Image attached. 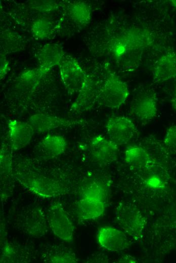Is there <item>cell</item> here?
I'll return each instance as SVG.
<instances>
[{
	"label": "cell",
	"instance_id": "20",
	"mask_svg": "<svg viewBox=\"0 0 176 263\" xmlns=\"http://www.w3.org/2000/svg\"><path fill=\"white\" fill-rule=\"evenodd\" d=\"M53 26L49 21L40 19L33 22L32 32L34 37L39 39H47L53 33Z\"/></svg>",
	"mask_w": 176,
	"mask_h": 263
},
{
	"label": "cell",
	"instance_id": "22",
	"mask_svg": "<svg viewBox=\"0 0 176 263\" xmlns=\"http://www.w3.org/2000/svg\"><path fill=\"white\" fill-rule=\"evenodd\" d=\"M163 143L168 150L176 153V125L171 126L167 129Z\"/></svg>",
	"mask_w": 176,
	"mask_h": 263
},
{
	"label": "cell",
	"instance_id": "8",
	"mask_svg": "<svg viewBox=\"0 0 176 263\" xmlns=\"http://www.w3.org/2000/svg\"><path fill=\"white\" fill-rule=\"evenodd\" d=\"M89 146L93 157L99 162L107 164L117 159V145L103 136L93 138L90 140Z\"/></svg>",
	"mask_w": 176,
	"mask_h": 263
},
{
	"label": "cell",
	"instance_id": "10",
	"mask_svg": "<svg viewBox=\"0 0 176 263\" xmlns=\"http://www.w3.org/2000/svg\"><path fill=\"white\" fill-rule=\"evenodd\" d=\"M154 81L163 82L176 77V52L169 51L161 55L152 67Z\"/></svg>",
	"mask_w": 176,
	"mask_h": 263
},
{
	"label": "cell",
	"instance_id": "15",
	"mask_svg": "<svg viewBox=\"0 0 176 263\" xmlns=\"http://www.w3.org/2000/svg\"><path fill=\"white\" fill-rule=\"evenodd\" d=\"M66 141L62 136L50 135L39 143L38 149L46 156L55 157L63 154L66 150Z\"/></svg>",
	"mask_w": 176,
	"mask_h": 263
},
{
	"label": "cell",
	"instance_id": "4",
	"mask_svg": "<svg viewBox=\"0 0 176 263\" xmlns=\"http://www.w3.org/2000/svg\"><path fill=\"white\" fill-rule=\"evenodd\" d=\"M47 217L49 226L57 237L66 242L72 241L73 223L68 214L59 203H55L49 207Z\"/></svg>",
	"mask_w": 176,
	"mask_h": 263
},
{
	"label": "cell",
	"instance_id": "13",
	"mask_svg": "<svg viewBox=\"0 0 176 263\" xmlns=\"http://www.w3.org/2000/svg\"><path fill=\"white\" fill-rule=\"evenodd\" d=\"M104 211L103 200L93 198L82 197L75 206L77 215L83 220H92L100 216Z\"/></svg>",
	"mask_w": 176,
	"mask_h": 263
},
{
	"label": "cell",
	"instance_id": "18",
	"mask_svg": "<svg viewBox=\"0 0 176 263\" xmlns=\"http://www.w3.org/2000/svg\"><path fill=\"white\" fill-rule=\"evenodd\" d=\"M125 160L130 164L140 167L147 166L151 162L147 152L138 146L130 147L126 151Z\"/></svg>",
	"mask_w": 176,
	"mask_h": 263
},
{
	"label": "cell",
	"instance_id": "3",
	"mask_svg": "<svg viewBox=\"0 0 176 263\" xmlns=\"http://www.w3.org/2000/svg\"><path fill=\"white\" fill-rule=\"evenodd\" d=\"M19 225L25 234L34 237H41L48 232L47 215L38 207L30 206L24 210L19 216Z\"/></svg>",
	"mask_w": 176,
	"mask_h": 263
},
{
	"label": "cell",
	"instance_id": "11",
	"mask_svg": "<svg viewBox=\"0 0 176 263\" xmlns=\"http://www.w3.org/2000/svg\"><path fill=\"white\" fill-rule=\"evenodd\" d=\"M8 127L12 150L20 149L29 144L34 130L29 123L11 120L8 123Z\"/></svg>",
	"mask_w": 176,
	"mask_h": 263
},
{
	"label": "cell",
	"instance_id": "19",
	"mask_svg": "<svg viewBox=\"0 0 176 263\" xmlns=\"http://www.w3.org/2000/svg\"><path fill=\"white\" fill-rule=\"evenodd\" d=\"M70 11L72 18L77 23L85 25L90 22L91 10L87 4L82 2L74 3L71 6Z\"/></svg>",
	"mask_w": 176,
	"mask_h": 263
},
{
	"label": "cell",
	"instance_id": "1",
	"mask_svg": "<svg viewBox=\"0 0 176 263\" xmlns=\"http://www.w3.org/2000/svg\"><path fill=\"white\" fill-rule=\"evenodd\" d=\"M18 181L32 193L45 198L59 196L66 193V187L59 181L41 174L29 173L17 176Z\"/></svg>",
	"mask_w": 176,
	"mask_h": 263
},
{
	"label": "cell",
	"instance_id": "24",
	"mask_svg": "<svg viewBox=\"0 0 176 263\" xmlns=\"http://www.w3.org/2000/svg\"><path fill=\"white\" fill-rule=\"evenodd\" d=\"M170 4L171 5L174 7L176 8V1L173 0V1H170Z\"/></svg>",
	"mask_w": 176,
	"mask_h": 263
},
{
	"label": "cell",
	"instance_id": "16",
	"mask_svg": "<svg viewBox=\"0 0 176 263\" xmlns=\"http://www.w3.org/2000/svg\"><path fill=\"white\" fill-rule=\"evenodd\" d=\"M42 257L47 262L72 263L77 261L75 254L70 249L59 246H53L47 249Z\"/></svg>",
	"mask_w": 176,
	"mask_h": 263
},
{
	"label": "cell",
	"instance_id": "17",
	"mask_svg": "<svg viewBox=\"0 0 176 263\" xmlns=\"http://www.w3.org/2000/svg\"><path fill=\"white\" fill-rule=\"evenodd\" d=\"M46 73L47 71L40 68L26 71L19 77L17 87L26 92L33 91L39 83L43 75Z\"/></svg>",
	"mask_w": 176,
	"mask_h": 263
},
{
	"label": "cell",
	"instance_id": "21",
	"mask_svg": "<svg viewBox=\"0 0 176 263\" xmlns=\"http://www.w3.org/2000/svg\"><path fill=\"white\" fill-rule=\"evenodd\" d=\"M105 196L104 186L99 182H93L84 188L82 197L96 198L103 201Z\"/></svg>",
	"mask_w": 176,
	"mask_h": 263
},
{
	"label": "cell",
	"instance_id": "7",
	"mask_svg": "<svg viewBox=\"0 0 176 263\" xmlns=\"http://www.w3.org/2000/svg\"><path fill=\"white\" fill-rule=\"evenodd\" d=\"M60 73L62 81L68 90L81 91L83 89L85 81L83 72L73 58L63 59L60 63Z\"/></svg>",
	"mask_w": 176,
	"mask_h": 263
},
{
	"label": "cell",
	"instance_id": "14",
	"mask_svg": "<svg viewBox=\"0 0 176 263\" xmlns=\"http://www.w3.org/2000/svg\"><path fill=\"white\" fill-rule=\"evenodd\" d=\"M63 59L62 50L56 45H46L38 53L40 68L47 72L50 68L60 64Z\"/></svg>",
	"mask_w": 176,
	"mask_h": 263
},
{
	"label": "cell",
	"instance_id": "23",
	"mask_svg": "<svg viewBox=\"0 0 176 263\" xmlns=\"http://www.w3.org/2000/svg\"><path fill=\"white\" fill-rule=\"evenodd\" d=\"M170 103L172 108L176 111V87H175L170 99Z\"/></svg>",
	"mask_w": 176,
	"mask_h": 263
},
{
	"label": "cell",
	"instance_id": "12",
	"mask_svg": "<svg viewBox=\"0 0 176 263\" xmlns=\"http://www.w3.org/2000/svg\"><path fill=\"white\" fill-rule=\"evenodd\" d=\"M34 132L43 133L59 127L73 125L75 121L65 118L43 114H36L28 119Z\"/></svg>",
	"mask_w": 176,
	"mask_h": 263
},
{
	"label": "cell",
	"instance_id": "5",
	"mask_svg": "<svg viewBox=\"0 0 176 263\" xmlns=\"http://www.w3.org/2000/svg\"><path fill=\"white\" fill-rule=\"evenodd\" d=\"M109 139L116 144H125L137 135V130L134 122L122 116H113L109 118L105 125Z\"/></svg>",
	"mask_w": 176,
	"mask_h": 263
},
{
	"label": "cell",
	"instance_id": "2",
	"mask_svg": "<svg viewBox=\"0 0 176 263\" xmlns=\"http://www.w3.org/2000/svg\"><path fill=\"white\" fill-rule=\"evenodd\" d=\"M129 92L125 82L115 75L110 74L99 91V100L105 107L118 108L125 102Z\"/></svg>",
	"mask_w": 176,
	"mask_h": 263
},
{
	"label": "cell",
	"instance_id": "9",
	"mask_svg": "<svg viewBox=\"0 0 176 263\" xmlns=\"http://www.w3.org/2000/svg\"><path fill=\"white\" fill-rule=\"evenodd\" d=\"M98 241L104 248L111 251H118L127 248L129 244L126 235L121 231L111 226L100 228Z\"/></svg>",
	"mask_w": 176,
	"mask_h": 263
},
{
	"label": "cell",
	"instance_id": "6",
	"mask_svg": "<svg viewBox=\"0 0 176 263\" xmlns=\"http://www.w3.org/2000/svg\"><path fill=\"white\" fill-rule=\"evenodd\" d=\"M130 112L138 120L143 123L152 121L157 113V98L151 91L138 94L132 101Z\"/></svg>",
	"mask_w": 176,
	"mask_h": 263
}]
</instances>
